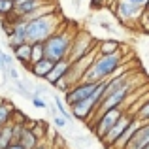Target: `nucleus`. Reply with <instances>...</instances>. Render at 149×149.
<instances>
[{"label":"nucleus","mask_w":149,"mask_h":149,"mask_svg":"<svg viewBox=\"0 0 149 149\" xmlns=\"http://www.w3.org/2000/svg\"><path fill=\"white\" fill-rule=\"evenodd\" d=\"M123 66V55L115 53V55H96L95 62L91 64V68L87 70L83 79L85 81H104L109 79L111 76H115Z\"/></svg>","instance_id":"1"},{"label":"nucleus","mask_w":149,"mask_h":149,"mask_svg":"<svg viewBox=\"0 0 149 149\" xmlns=\"http://www.w3.org/2000/svg\"><path fill=\"white\" fill-rule=\"evenodd\" d=\"M61 26V19H58L57 11L40 15L36 19H29L25 21V30H26V40L32 42H45L55 30Z\"/></svg>","instance_id":"2"},{"label":"nucleus","mask_w":149,"mask_h":149,"mask_svg":"<svg viewBox=\"0 0 149 149\" xmlns=\"http://www.w3.org/2000/svg\"><path fill=\"white\" fill-rule=\"evenodd\" d=\"M74 36L70 30H61L58 26L53 34L44 42V49H45V57L51 58V61H62V58H68L70 55V49H72V42H74Z\"/></svg>","instance_id":"3"},{"label":"nucleus","mask_w":149,"mask_h":149,"mask_svg":"<svg viewBox=\"0 0 149 149\" xmlns=\"http://www.w3.org/2000/svg\"><path fill=\"white\" fill-rule=\"evenodd\" d=\"M106 81H108V79L100 81L98 87H96V91L93 93L89 98H85V100L77 102V104L70 106V109H72V115L76 117V119H79V121H83V123H87V121L91 119L93 115H95V111L98 109L100 102L104 100V96H106Z\"/></svg>","instance_id":"4"},{"label":"nucleus","mask_w":149,"mask_h":149,"mask_svg":"<svg viewBox=\"0 0 149 149\" xmlns=\"http://www.w3.org/2000/svg\"><path fill=\"white\" fill-rule=\"evenodd\" d=\"M125 108H113V109H108V111L100 113L98 117H95L93 121H89V127L93 128V134H95L96 140H104L106 134L113 128V125L119 121V117L123 115Z\"/></svg>","instance_id":"5"},{"label":"nucleus","mask_w":149,"mask_h":149,"mask_svg":"<svg viewBox=\"0 0 149 149\" xmlns=\"http://www.w3.org/2000/svg\"><path fill=\"white\" fill-rule=\"evenodd\" d=\"M96 47H98V42H96L91 34H87V32L76 34V36H74V42H72V49H70V55H68L70 62H76V61H79V58H83L85 55L96 51Z\"/></svg>","instance_id":"6"},{"label":"nucleus","mask_w":149,"mask_h":149,"mask_svg":"<svg viewBox=\"0 0 149 149\" xmlns=\"http://www.w3.org/2000/svg\"><path fill=\"white\" fill-rule=\"evenodd\" d=\"M134 119H136V113L130 111V109H125L123 115L119 117V121L113 125V128L108 132V134H106V138L102 140V143L106 146V149H111V146L117 142V140H119V136L123 134V132L127 130L128 127H130V123H132Z\"/></svg>","instance_id":"7"},{"label":"nucleus","mask_w":149,"mask_h":149,"mask_svg":"<svg viewBox=\"0 0 149 149\" xmlns=\"http://www.w3.org/2000/svg\"><path fill=\"white\" fill-rule=\"evenodd\" d=\"M98 83H100V81H98ZM98 83H96V81H85V79L79 81V83H76L68 93H64V102L68 106H74V104H77V102L89 98V96L96 91Z\"/></svg>","instance_id":"8"},{"label":"nucleus","mask_w":149,"mask_h":149,"mask_svg":"<svg viewBox=\"0 0 149 149\" xmlns=\"http://www.w3.org/2000/svg\"><path fill=\"white\" fill-rule=\"evenodd\" d=\"M147 143H149V121H146V123L140 121L138 128L134 130V134H132L127 149H143Z\"/></svg>","instance_id":"9"},{"label":"nucleus","mask_w":149,"mask_h":149,"mask_svg":"<svg viewBox=\"0 0 149 149\" xmlns=\"http://www.w3.org/2000/svg\"><path fill=\"white\" fill-rule=\"evenodd\" d=\"M70 58H62V61H57L53 66V70H51V74L47 77H45V81L51 85V87H57L58 83H61V79H64V76L68 74L70 70Z\"/></svg>","instance_id":"10"},{"label":"nucleus","mask_w":149,"mask_h":149,"mask_svg":"<svg viewBox=\"0 0 149 149\" xmlns=\"http://www.w3.org/2000/svg\"><path fill=\"white\" fill-rule=\"evenodd\" d=\"M11 51H13V55H15V61H17L19 64H23L25 70L30 72V68H32V44H30V42H25V44L17 45V47L11 49Z\"/></svg>","instance_id":"11"},{"label":"nucleus","mask_w":149,"mask_h":149,"mask_svg":"<svg viewBox=\"0 0 149 149\" xmlns=\"http://www.w3.org/2000/svg\"><path fill=\"white\" fill-rule=\"evenodd\" d=\"M47 2V0H15V13L21 15L23 19L26 21V17H29L32 11H36L40 6H44V4Z\"/></svg>","instance_id":"12"},{"label":"nucleus","mask_w":149,"mask_h":149,"mask_svg":"<svg viewBox=\"0 0 149 149\" xmlns=\"http://www.w3.org/2000/svg\"><path fill=\"white\" fill-rule=\"evenodd\" d=\"M53 66H55V61H51V58L44 57V58H40V61L32 62V68H30V74H32V76H36L38 79H45V77H47L49 74H51Z\"/></svg>","instance_id":"13"},{"label":"nucleus","mask_w":149,"mask_h":149,"mask_svg":"<svg viewBox=\"0 0 149 149\" xmlns=\"http://www.w3.org/2000/svg\"><path fill=\"white\" fill-rule=\"evenodd\" d=\"M138 125H140V121H138V117H136V119L130 123V127H128L127 130L119 136V140H117V142L111 146V149H127L128 142H130V138H132V134H134V130L138 128Z\"/></svg>","instance_id":"14"},{"label":"nucleus","mask_w":149,"mask_h":149,"mask_svg":"<svg viewBox=\"0 0 149 149\" xmlns=\"http://www.w3.org/2000/svg\"><path fill=\"white\" fill-rule=\"evenodd\" d=\"M17 142L21 143V146L25 147V149H34V147L38 146V143H40V140H38V136L32 132V128H30V127H25Z\"/></svg>","instance_id":"15"},{"label":"nucleus","mask_w":149,"mask_h":149,"mask_svg":"<svg viewBox=\"0 0 149 149\" xmlns=\"http://www.w3.org/2000/svg\"><path fill=\"white\" fill-rule=\"evenodd\" d=\"M13 142H15V128H13V123L0 127V149L10 147Z\"/></svg>","instance_id":"16"},{"label":"nucleus","mask_w":149,"mask_h":149,"mask_svg":"<svg viewBox=\"0 0 149 149\" xmlns=\"http://www.w3.org/2000/svg\"><path fill=\"white\" fill-rule=\"evenodd\" d=\"M96 51L100 55H115V53H121V44L117 40H102L98 42Z\"/></svg>","instance_id":"17"},{"label":"nucleus","mask_w":149,"mask_h":149,"mask_svg":"<svg viewBox=\"0 0 149 149\" xmlns=\"http://www.w3.org/2000/svg\"><path fill=\"white\" fill-rule=\"evenodd\" d=\"M13 109L15 108L8 100H0V127L11 123V119H13Z\"/></svg>","instance_id":"18"},{"label":"nucleus","mask_w":149,"mask_h":149,"mask_svg":"<svg viewBox=\"0 0 149 149\" xmlns=\"http://www.w3.org/2000/svg\"><path fill=\"white\" fill-rule=\"evenodd\" d=\"M30 128H32V132L38 136V140H40V142L45 138V134H47V123H45V121H36V123L32 121Z\"/></svg>","instance_id":"19"},{"label":"nucleus","mask_w":149,"mask_h":149,"mask_svg":"<svg viewBox=\"0 0 149 149\" xmlns=\"http://www.w3.org/2000/svg\"><path fill=\"white\" fill-rule=\"evenodd\" d=\"M45 57V49H44V42H32V62L40 61Z\"/></svg>","instance_id":"20"},{"label":"nucleus","mask_w":149,"mask_h":149,"mask_svg":"<svg viewBox=\"0 0 149 149\" xmlns=\"http://www.w3.org/2000/svg\"><path fill=\"white\" fill-rule=\"evenodd\" d=\"M136 117H138V121H142V123H146V121H149V98L143 102L142 106H140L138 109H136Z\"/></svg>","instance_id":"21"},{"label":"nucleus","mask_w":149,"mask_h":149,"mask_svg":"<svg viewBox=\"0 0 149 149\" xmlns=\"http://www.w3.org/2000/svg\"><path fill=\"white\" fill-rule=\"evenodd\" d=\"M15 10V0H0V15L6 17Z\"/></svg>","instance_id":"22"},{"label":"nucleus","mask_w":149,"mask_h":149,"mask_svg":"<svg viewBox=\"0 0 149 149\" xmlns=\"http://www.w3.org/2000/svg\"><path fill=\"white\" fill-rule=\"evenodd\" d=\"M55 106H57V111L61 113L62 117H66V119H68V121H72V117H74V115H72V113H70L68 109L64 108V104H62L61 96H55Z\"/></svg>","instance_id":"23"},{"label":"nucleus","mask_w":149,"mask_h":149,"mask_svg":"<svg viewBox=\"0 0 149 149\" xmlns=\"http://www.w3.org/2000/svg\"><path fill=\"white\" fill-rule=\"evenodd\" d=\"M136 25H138V29L142 30V34H147V36H149V19H147L146 11L140 15V19L136 21Z\"/></svg>","instance_id":"24"},{"label":"nucleus","mask_w":149,"mask_h":149,"mask_svg":"<svg viewBox=\"0 0 149 149\" xmlns=\"http://www.w3.org/2000/svg\"><path fill=\"white\" fill-rule=\"evenodd\" d=\"M53 123H55V127L64 128L66 125H68V119H66V117H62L61 113H58V115H55V117H53Z\"/></svg>","instance_id":"25"},{"label":"nucleus","mask_w":149,"mask_h":149,"mask_svg":"<svg viewBox=\"0 0 149 149\" xmlns=\"http://www.w3.org/2000/svg\"><path fill=\"white\" fill-rule=\"evenodd\" d=\"M32 104L36 106V108H45V109H47V102L42 100L38 95H32Z\"/></svg>","instance_id":"26"},{"label":"nucleus","mask_w":149,"mask_h":149,"mask_svg":"<svg viewBox=\"0 0 149 149\" xmlns=\"http://www.w3.org/2000/svg\"><path fill=\"white\" fill-rule=\"evenodd\" d=\"M8 72V62H6V53L0 49V74Z\"/></svg>","instance_id":"27"},{"label":"nucleus","mask_w":149,"mask_h":149,"mask_svg":"<svg viewBox=\"0 0 149 149\" xmlns=\"http://www.w3.org/2000/svg\"><path fill=\"white\" fill-rule=\"evenodd\" d=\"M113 0H91V6L93 8H102V6H109Z\"/></svg>","instance_id":"28"},{"label":"nucleus","mask_w":149,"mask_h":149,"mask_svg":"<svg viewBox=\"0 0 149 149\" xmlns=\"http://www.w3.org/2000/svg\"><path fill=\"white\" fill-rule=\"evenodd\" d=\"M8 76H10L13 81H17V79H19V72H17V68H15V66H10V68H8Z\"/></svg>","instance_id":"29"},{"label":"nucleus","mask_w":149,"mask_h":149,"mask_svg":"<svg viewBox=\"0 0 149 149\" xmlns=\"http://www.w3.org/2000/svg\"><path fill=\"white\" fill-rule=\"evenodd\" d=\"M100 29H104V30H108V32H113V26L109 25V23H100Z\"/></svg>","instance_id":"30"},{"label":"nucleus","mask_w":149,"mask_h":149,"mask_svg":"<svg viewBox=\"0 0 149 149\" xmlns=\"http://www.w3.org/2000/svg\"><path fill=\"white\" fill-rule=\"evenodd\" d=\"M6 149H25V147H23V146H21L19 142H13V143H11L10 147H6Z\"/></svg>","instance_id":"31"},{"label":"nucleus","mask_w":149,"mask_h":149,"mask_svg":"<svg viewBox=\"0 0 149 149\" xmlns=\"http://www.w3.org/2000/svg\"><path fill=\"white\" fill-rule=\"evenodd\" d=\"M34 149H47V147H45V143H42V142H40V143H38V146L34 147Z\"/></svg>","instance_id":"32"},{"label":"nucleus","mask_w":149,"mask_h":149,"mask_svg":"<svg viewBox=\"0 0 149 149\" xmlns=\"http://www.w3.org/2000/svg\"><path fill=\"white\" fill-rule=\"evenodd\" d=\"M146 15H147V19H149V8H146Z\"/></svg>","instance_id":"33"},{"label":"nucleus","mask_w":149,"mask_h":149,"mask_svg":"<svg viewBox=\"0 0 149 149\" xmlns=\"http://www.w3.org/2000/svg\"><path fill=\"white\" fill-rule=\"evenodd\" d=\"M146 8H149V0H147V4H146Z\"/></svg>","instance_id":"34"},{"label":"nucleus","mask_w":149,"mask_h":149,"mask_svg":"<svg viewBox=\"0 0 149 149\" xmlns=\"http://www.w3.org/2000/svg\"><path fill=\"white\" fill-rule=\"evenodd\" d=\"M143 149H149V143H147V146H146V147H143Z\"/></svg>","instance_id":"35"}]
</instances>
